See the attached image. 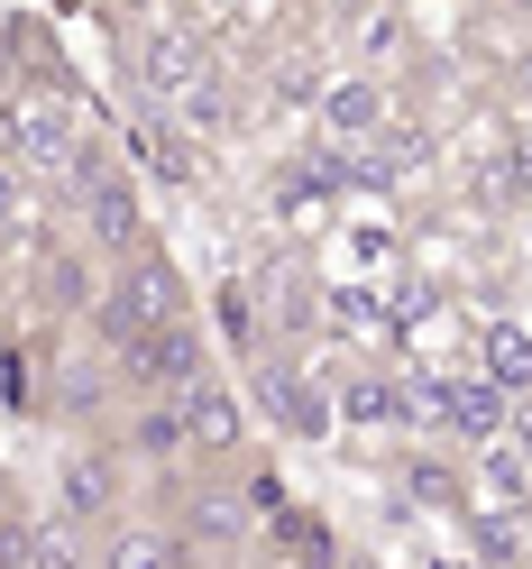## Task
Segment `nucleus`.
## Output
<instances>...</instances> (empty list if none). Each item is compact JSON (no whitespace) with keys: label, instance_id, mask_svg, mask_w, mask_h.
Here are the masks:
<instances>
[{"label":"nucleus","instance_id":"3","mask_svg":"<svg viewBox=\"0 0 532 569\" xmlns=\"http://www.w3.org/2000/svg\"><path fill=\"white\" fill-rule=\"evenodd\" d=\"M111 359H120V377H129V396H184V386H202V377H211V349H202V331H193V312L157 322L148 340L111 349Z\"/></svg>","mask_w":532,"mask_h":569},{"label":"nucleus","instance_id":"9","mask_svg":"<svg viewBox=\"0 0 532 569\" xmlns=\"http://www.w3.org/2000/svg\"><path fill=\"white\" fill-rule=\"evenodd\" d=\"M74 184H83V230L111 248V258H148V248H138V202H129V184L83 174V166H74Z\"/></svg>","mask_w":532,"mask_h":569},{"label":"nucleus","instance_id":"14","mask_svg":"<svg viewBox=\"0 0 532 569\" xmlns=\"http://www.w3.org/2000/svg\"><path fill=\"white\" fill-rule=\"evenodd\" d=\"M495 10H532V0H495Z\"/></svg>","mask_w":532,"mask_h":569},{"label":"nucleus","instance_id":"11","mask_svg":"<svg viewBox=\"0 0 532 569\" xmlns=\"http://www.w3.org/2000/svg\"><path fill=\"white\" fill-rule=\"evenodd\" d=\"M495 193H505V202H532V111H514V129H505V157H495Z\"/></svg>","mask_w":532,"mask_h":569},{"label":"nucleus","instance_id":"13","mask_svg":"<svg viewBox=\"0 0 532 569\" xmlns=\"http://www.w3.org/2000/svg\"><path fill=\"white\" fill-rule=\"evenodd\" d=\"M514 92H523V111H532V47L514 56Z\"/></svg>","mask_w":532,"mask_h":569},{"label":"nucleus","instance_id":"10","mask_svg":"<svg viewBox=\"0 0 532 569\" xmlns=\"http://www.w3.org/2000/svg\"><path fill=\"white\" fill-rule=\"evenodd\" d=\"M258 405L285 422V432H294V422H303V432H322V396H312L294 368H258Z\"/></svg>","mask_w":532,"mask_h":569},{"label":"nucleus","instance_id":"2","mask_svg":"<svg viewBox=\"0 0 532 569\" xmlns=\"http://www.w3.org/2000/svg\"><path fill=\"white\" fill-rule=\"evenodd\" d=\"M0 157L19 174H74L83 166V138H74V111L56 92H19L0 101Z\"/></svg>","mask_w":532,"mask_h":569},{"label":"nucleus","instance_id":"8","mask_svg":"<svg viewBox=\"0 0 532 569\" xmlns=\"http://www.w3.org/2000/svg\"><path fill=\"white\" fill-rule=\"evenodd\" d=\"M184 432H193V459H230L239 450V432H248V413H239V396L221 377H202V386H184Z\"/></svg>","mask_w":532,"mask_h":569},{"label":"nucleus","instance_id":"7","mask_svg":"<svg viewBox=\"0 0 532 569\" xmlns=\"http://www.w3.org/2000/svg\"><path fill=\"white\" fill-rule=\"evenodd\" d=\"M120 459H148V469H193L184 405H174V396H138V405H129V432H120Z\"/></svg>","mask_w":532,"mask_h":569},{"label":"nucleus","instance_id":"1","mask_svg":"<svg viewBox=\"0 0 532 569\" xmlns=\"http://www.w3.org/2000/svg\"><path fill=\"white\" fill-rule=\"evenodd\" d=\"M184 312V284H174L157 258H120L111 284L92 295V340L101 349H129V340H148L157 322H174Z\"/></svg>","mask_w":532,"mask_h":569},{"label":"nucleus","instance_id":"15","mask_svg":"<svg viewBox=\"0 0 532 569\" xmlns=\"http://www.w3.org/2000/svg\"><path fill=\"white\" fill-rule=\"evenodd\" d=\"M331 569H359V560H331Z\"/></svg>","mask_w":532,"mask_h":569},{"label":"nucleus","instance_id":"6","mask_svg":"<svg viewBox=\"0 0 532 569\" xmlns=\"http://www.w3.org/2000/svg\"><path fill=\"white\" fill-rule=\"evenodd\" d=\"M120 450H64V469H56V515H74L83 532L92 523H111L120 515Z\"/></svg>","mask_w":532,"mask_h":569},{"label":"nucleus","instance_id":"5","mask_svg":"<svg viewBox=\"0 0 532 569\" xmlns=\"http://www.w3.org/2000/svg\"><path fill=\"white\" fill-rule=\"evenodd\" d=\"M92 569H193L184 551V532H174L165 515H111V523H92Z\"/></svg>","mask_w":532,"mask_h":569},{"label":"nucleus","instance_id":"4","mask_svg":"<svg viewBox=\"0 0 532 569\" xmlns=\"http://www.w3.org/2000/svg\"><path fill=\"white\" fill-rule=\"evenodd\" d=\"M312 120H322L331 157H368L377 138L395 129V92H385V74H331L312 92Z\"/></svg>","mask_w":532,"mask_h":569},{"label":"nucleus","instance_id":"12","mask_svg":"<svg viewBox=\"0 0 532 569\" xmlns=\"http://www.w3.org/2000/svg\"><path fill=\"white\" fill-rule=\"evenodd\" d=\"M19 211H28V174L0 157V221H19Z\"/></svg>","mask_w":532,"mask_h":569}]
</instances>
